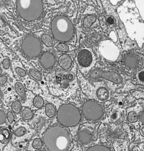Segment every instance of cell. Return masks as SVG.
Instances as JSON below:
<instances>
[{"label":"cell","instance_id":"6da1fadb","mask_svg":"<svg viewBox=\"0 0 144 151\" xmlns=\"http://www.w3.org/2000/svg\"><path fill=\"white\" fill-rule=\"evenodd\" d=\"M43 139L49 151H67L71 145L69 132L60 126L48 128L43 134Z\"/></svg>","mask_w":144,"mask_h":151},{"label":"cell","instance_id":"7a4b0ae2","mask_svg":"<svg viewBox=\"0 0 144 151\" xmlns=\"http://www.w3.org/2000/svg\"><path fill=\"white\" fill-rule=\"evenodd\" d=\"M51 28L55 39L61 42H68L74 36V27L66 16H56L51 22Z\"/></svg>","mask_w":144,"mask_h":151},{"label":"cell","instance_id":"3957f363","mask_svg":"<svg viewBox=\"0 0 144 151\" xmlns=\"http://www.w3.org/2000/svg\"><path fill=\"white\" fill-rule=\"evenodd\" d=\"M17 11L19 15L26 21H35L42 15V0H17Z\"/></svg>","mask_w":144,"mask_h":151},{"label":"cell","instance_id":"277c9868","mask_svg":"<svg viewBox=\"0 0 144 151\" xmlns=\"http://www.w3.org/2000/svg\"><path fill=\"white\" fill-rule=\"evenodd\" d=\"M81 115L76 106L71 104H64L60 106L57 112L58 122L66 127H73L80 122Z\"/></svg>","mask_w":144,"mask_h":151},{"label":"cell","instance_id":"5b68a950","mask_svg":"<svg viewBox=\"0 0 144 151\" xmlns=\"http://www.w3.org/2000/svg\"><path fill=\"white\" fill-rule=\"evenodd\" d=\"M21 49L22 52L30 58H35L39 56L42 50L41 41L33 35H29L23 39Z\"/></svg>","mask_w":144,"mask_h":151},{"label":"cell","instance_id":"8992f818","mask_svg":"<svg viewBox=\"0 0 144 151\" xmlns=\"http://www.w3.org/2000/svg\"><path fill=\"white\" fill-rule=\"evenodd\" d=\"M82 112L86 119L92 121L100 120L105 114L103 106L94 100L86 101L82 106Z\"/></svg>","mask_w":144,"mask_h":151},{"label":"cell","instance_id":"52a82bcc","mask_svg":"<svg viewBox=\"0 0 144 151\" xmlns=\"http://www.w3.org/2000/svg\"><path fill=\"white\" fill-rule=\"evenodd\" d=\"M89 78L92 81H98L101 80H107L115 84H121L123 83V78L120 75L115 72L105 71L101 69H94L89 74Z\"/></svg>","mask_w":144,"mask_h":151},{"label":"cell","instance_id":"ba28073f","mask_svg":"<svg viewBox=\"0 0 144 151\" xmlns=\"http://www.w3.org/2000/svg\"><path fill=\"white\" fill-rule=\"evenodd\" d=\"M99 50L102 57L110 62H115L119 57V49L110 40L102 41L99 46Z\"/></svg>","mask_w":144,"mask_h":151},{"label":"cell","instance_id":"9c48e42d","mask_svg":"<svg viewBox=\"0 0 144 151\" xmlns=\"http://www.w3.org/2000/svg\"><path fill=\"white\" fill-rule=\"evenodd\" d=\"M78 64L83 67H88L91 65L93 60L92 53L87 49H82L78 53L77 57Z\"/></svg>","mask_w":144,"mask_h":151},{"label":"cell","instance_id":"30bf717a","mask_svg":"<svg viewBox=\"0 0 144 151\" xmlns=\"http://www.w3.org/2000/svg\"><path fill=\"white\" fill-rule=\"evenodd\" d=\"M40 64L44 69H51L56 63V58L52 53L46 51L41 55L40 58Z\"/></svg>","mask_w":144,"mask_h":151},{"label":"cell","instance_id":"8fae6325","mask_svg":"<svg viewBox=\"0 0 144 151\" xmlns=\"http://www.w3.org/2000/svg\"><path fill=\"white\" fill-rule=\"evenodd\" d=\"M140 59L138 56L134 54H129L124 58V63L126 67L130 69H135L138 67Z\"/></svg>","mask_w":144,"mask_h":151},{"label":"cell","instance_id":"7c38bea8","mask_svg":"<svg viewBox=\"0 0 144 151\" xmlns=\"http://www.w3.org/2000/svg\"><path fill=\"white\" fill-rule=\"evenodd\" d=\"M93 139L92 134L89 131L86 129L80 130L78 133V140L81 144L87 145L90 143Z\"/></svg>","mask_w":144,"mask_h":151},{"label":"cell","instance_id":"4fadbf2b","mask_svg":"<svg viewBox=\"0 0 144 151\" xmlns=\"http://www.w3.org/2000/svg\"><path fill=\"white\" fill-rule=\"evenodd\" d=\"M58 65L63 70H68L72 65V59L68 54H62L58 59Z\"/></svg>","mask_w":144,"mask_h":151},{"label":"cell","instance_id":"5bb4252c","mask_svg":"<svg viewBox=\"0 0 144 151\" xmlns=\"http://www.w3.org/2000/svg\"><path fill=\"white\" fill-rule=\"evenodd\" d=\"M11 138L9 129L6 127L0 128V142L2 144L7 143Z\"/></svg>","mask_w":144,"mask_h":151},{"label":"cell","instance_id":"9a60e30c","mask_svg":"<svg viewBox=\"0 0 144 151\" xmlns=\"http://www.w3.org/2000/svg\"><path fill=\"white\" fill-rule=\"evenodd\" d=\"M97 97L101 101H105L109 99V91L105 88H100L97 91Z\"/></svg>","mask_w":144,"mask_h":151},{"label":"cell","instance_id":"2e32d148","mask_svg":"<svg viewBox=\"0 0 144 151\" xmlns=\"http://www.w3.org/2000/svg\"><path fill=\"white\" fill-rule=\"evenodd\" d=\"M14 89H15L17 93L20 96V99L22 101H25V99H26V93H25V88L22 86V83H16L15 85H14Z\"/></svg>","mask_w":144,"mask_h":151},{"label":"cell","instance_id":"e0dca14e","mask_svg":"<svg viewBox=\"0 0 144 151\" xmlns=\"http://www.w3.org/2000/svg\"><path fill=\"white\" fill-rule=\"evenodd\" d=\"M97 20V17L94 15H88L83 20V27L84 28H89L94 24Z\"/></svg>","mask_w":144,"mask_h":151},{"label":"cell","instance_id":"ac0fdd59","mask_svg":"<svg viewBox=\"0 0 144 151\" xmlns=\"http://www.w3.org/2000/svg\"><path fill=\"white\" fill-rule=\"evenodd\" d=\"M56 113L55 106L51 104H48L46 106V114L49 118H53Z\"/></svg>","mask_w":144,"mask_h":151},{"label":"cell","instance_id":"d6986e66","mask_svg":"<svg viewBox=\"0 0 144 151\" xmlns=\"http://www.w3.org/2000/svg\"><path fill=\"white\" fill-rule=\"evenodd\" d=\"M22 116L24 119L25 120H30L33 118V114L32 111L30 109L25 108L22 110Z\"/></svg>","mask_w":144,"mask_h":151},{"label":"cell","instance_id":"ffe728a7","mask_svg":"<svg viewBox=\"0 0 144 151\" xmlns=\"http://www.w3.org/2000/svg\"><path fill=\"white\" fill-rule=\"evenodd\" d=\"M41 39H42L43 42L44 43V44L46 45L48 47H51L53 45V39L48 34H43L42 37H41Z\"/></svg>","mask_w":144,"mask_h":151},{"label":"cell","instance_id":"44dd1931","mask_svg":"<svg viewBox=\"0 0 144 151\" xmlns=\"http://www.w3.org/2000/svg\"><path fill=\"white\" fill-rule=\"evenodd\" d=\"M33 104L36 108L40 109L43 106L44 104V101H43V98L41 96H36L35 99H33Z\"/></svg>","mask_w":144,"mask_h":151},{"label":"cell","instance_id":"7402d4cb","mask_svg":"<svg viewBox=\"0 0 144 151\" xmlns=\"http://www.w3.org/2000/svg\"><path fill=\"white\" fill-rule=\"evenodd\" d=\"M86 151H110V150L104 145H94L88 148Z\"/></svg>","mask_w":144,"mask_h":151},{"label":"cell","instance_id":"603a6c76","mask_svg":"<svg viewBox=\"0 0 144 151\" xmlns=\"http://www.w3.org/2000/svg\"><path fill=\"white\" fill-rule=\"evenodd\" d=\"M29 73H30V76H31L32 78H33L34 79L38 80V81H40V80H41V79H42V75H41V72L37 71V70L31 69V70H30V71H29Z\"/></svg>","mask_w":144,"mask_h":151},{"label":"cell","instance_id":"cb8c5ba5","mask_svg":"<svg viewBox=\"0 0 144 151\" xmlns=\"http://www.w3.org/2000/svg\"><path fill=\"white\" fill-rule=\"evenodd\" d=\"M12 109L14 113H17V114L20 113V112L21 111V109H22V105L21 104H20V101H14V103H12Z\"/></svg>","mask_w":144,"mask_h":151},{"label":"cell","instance_id":"d4e9b609","mask_svg":"<svg viewBox=\"0 0 144 151\" xmlns=\"http://www.w3.org/2000/svg\"><path fill=\"white\" fill-rule=\"evenodd\" d=\"M138 115L135 112L131 111L128 115V120L131 123H135L138 121Z\"/></svg>","mask_w":144,"mask_h":151},{"label":"cell","instance_id":"484cf974","mask_svg":"<svg viewBox=\"0 0 144 151\" xmlns=\"http://www.w3.org/2000/svg\"><path fill=\"white\" fill-rule=\"evenodd\" d=\"M56 49L58 51H61V52H68L69 51L68 46L63 43H61L59 44H58Z\"/></svg>","mask_w":144,"mask_h":151},{"label":"cell","instance_id":"4316f807","mask_svg":"<svg viewBox=\"0 0 144 151\" xmlns=\"http://www.w3.org/2000/svg\"><path fill=\"white\" fill-rule=\"evenodd\" d=\"M33 147L35 149H40L43 147V142L39 138H36L33 142Z\"/></svg>","mask_w":144,"mask_h":151},{"label":"cell","instance_id":"83f0119b","mask_svg":"<svg viewBox=\"0 0 144 151\" xmlns=\"http://www.w3.org/2000/svg\"><path fill=\"white\" fill-rule=\"evenodd\" d=\"M14 134L17 137H20V136L24 135V134L26 133V129L25 127H19L17 129H15V131L14 132Z\"/></svg>","mask_w":144,"mask_h":151},{"label":"cell","instance_id":"f1b7e54d","mask_svg":"<svg viewBox=\"0 0 144 151\" xmlns=\"http://www.w3.org/2000/svg\"><path fill=\"white\" fill-rule=\"evenodd\" d=\"M6 119H7L6 114L2 110H0V125L5 123Z\"/></svg>","mask_w":144,"mask_h":151},{"label":"cell","instance_id":"f546056e","mask_svg":"<svg viewBox=\"0 0 144 151\" xmlns=\"http://www.w3.org/2000/svg\"><path fill=\"white\" fill-rule=\"evenodd\" d=\"M16 72L17 73V75H20V77H24L26 75V72L25 70H24L23 69L20 68V67H17L16 68Z\"/></svg>","mask_w":144,"mask_h":151},{"label":"cell","instance_id":"4dcf8cb0","mask_svg":"<svg viewBox=\"0 0 144 151\" xmlns=\"http://www.w3.org/2000/svg\"><path fill=\"white\" fill-rule=\"evenodd\" d=\"M7 119H8V121H9V123H11V124L13 123L14 120L13 114H12V112H10V111L8 112L7 114Z\"/></svg>","mask_w":144,"mask_h":151},{"label":"cell","instance_id":"1f68e13d","mask_svg":"<svg viewBox=\"0 0 144 151\" xmlns=\"http://www.w3.org/2000/svg\"><path fill=\"white\" fill-rule=\"evenodd\" d=\"M2 65L4 69H9V65H10V62L9 59H4L2 62Z\"/></svg>","mask_w":144,"mask_h":151},{"label":"cell","instance_id":"d6a6232c","mask_svg":"<svg viewBox=\"0 0 144 151\" xmlns=\"http://www.w3.org/2000/svg\"><path fill=\"white\" fill-rule=\"evenodd\" d=\"M7 78L5 75H1L0 76V85H4L7 82Z\"/></svg>","mask_w":144,"mask_h":151},{"label":"cell","instance_id":"836d02e7","mask_svg":"<svg viewBox=\"0 0 144 151\" xmlns=\"http://www.w3.org/2000/svg\"><path fill=\"white\" fill-rule=\"evenodd\" d=\"M138 79L142 83L144 82V72L141 71L138 74Z\"/></svg>","mask_w":144,"mask_h":151},{"label":"cell","instance_id":"e575fe53","mask_svg":"<svg viewBox=\"0 0 144 151\" xmlns=\"http://www.w3.org/2000/svg\"><path fill=\"white\" fill-rule=\"evenodd\" d=\"M73 78H74V76H73V75L72 73H68L66 75V79L69 80V81L73 80Z\"/></svg>","mask_w":144,"mask_h":151},{"label":"cell","instance_id":"d590c367","mask_svg":"<svg viewBox=\"0 0 144 151\" xmlns=\"http://www.w3.org/2000/svg\"><path fill=\"white\" fill-rule=\"evenodd\" d=\"M61 87L63 88V89H66V88H68V82L63 81V83H61Z\"/></svg>","mask_w":144,"mask_h":151},{"label":"cell","instance_id":"8d00e7d4","mask_svg":"<svg viewBox=\"0 0 144 151\" xmlns=\"http://www.w3.org/2000/svg\"><path fill=\"white\" fill-rule=\"evenodd\" d=\"M107 22H108V23L110 24V25H111V24L114 23L115 21H114V19H113V17H108V19H107Z\"/></svg>","mask_w":144,"mask_h":151},{"label":"cell","instance_id":"74e56055","mask_svg":"<svg viewBox=\"0 0 144 151\" xmlns=\"http://www.w3.org/2000/svg\"><path fill=\"white\" fill-rule=\"evenodd\" d=\"M143 119H144V112L142 111L141 114H140V121H141L142 124H143V123H144Z\"/></svg>","mask_w":144,"mask_h":151},{"label":"cell","instance_id":"f35d334b","mask_svg":"<svg viewBox=\"0 0 144 151\" xmlns=\"http://www.w3.org/2000/svg\"><path fill=\"white\" fill-rule=\"evenodd\" d=\"M2 96V93H1V89H0V96Z\"/></svg>","mask_w":144,"mask_h":151},{"label":"cell","instance_id":"ab89813d","mask_svg":"<svg viewBox=\"0 0 144 151\" xmlns=\"http://www.w3.org/2000/svg\"><path fill=\"white\" fill-rule=\"evenodd\" d=\"M1 69L0 68V75H1Z\"/></svg>","mask_w":144,"mask_h":151}]
</instances>
